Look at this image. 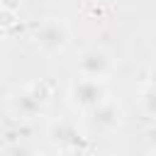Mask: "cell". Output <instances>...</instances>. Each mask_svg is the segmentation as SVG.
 <instances>
[{"instance_id":"obj_1","label":"cell","mask_w":156,"mask_h":156,"mask_svg":"<svg viewBox=\"0 0 156 156\" xmlns=\"http://www.w3.org/2000/svg\"><path fill=\"white\" fill-rule=\"evenodd\" d=\"M37 44L44 54H58L68 44V32L58 20H46L37 29Z\"/></svg>"},{"instance_id":"obj_2","label":"cell","mask_w":156,"mask_h":156,"mask_svg":"<svg viewBox=\"0 0 156 156\" xmlns=\"http://www.w3.org/2000/svg\"><path fill=\"white\" fill-rule=\"evenodd\" d=\"M71 98H73V102L78 107L90 110V107H95L98 102H102L107 98V90H105V85H102L100 78H80L78 83H73Z\"/></svg>"},{"instance_id":"obj_3","label":"cell","mask_w":156,"mask_h":156,"mask_svg":"<svg viewBox=\"0 0 156 156\" xmlns=\"http://www.w3.org/2000/svg\"><path fill=\"white\" fill-rule=\"evenodd\" d=\"M112 61L107 56V51L102 49H85L78 58V68L85 78H102L107 71H110Z\"/></svg>"},{"instance_id":"obj_4","label":"cell","mask_w":156,"mask_h":156,"mask_svg":"<svg viewBox=\"0 0 156 156\" xmlns=\"http://www.w3.org/2000/svg\"><path fill=\"white\" fill-rule=\"evenodd\" d=\"M90 110H93V124L100 127V129H115L119 124V119H122L119 117V107L115 102H110V100H102Z\"/></svg>"},{"instance_id":"obj_5","label":"cell","mask_w":156,"mask_h":156,"mask_svg":"<svg viewBox=\"0 0 156 156\" xmlns=\"http://www.w3.org/2000/svg\"><path fill=\"white\" fill-rule=\"evenodd\" d=\"M12 105H15V112H20L22 117H32V115L39 112V107H41L44 102L37 100V95H34L29 88H24V90H20V93L15 95Z\"/></svg>"},{"instance_id":"obj_6","label":"cell","mask_w":156,"mask_h":156,"mask_svg":"<svg viewBox=\"0 0 156 156\" xmlns=\"http://www.w3.org/2000/svg\"><path fill=\"white\" fill-rule=\"evenodd\" d=\"M76 136H78V132L68 119H61L58 124L51 127V139L54 141H66V139H76Z\"/></svg>"},{"instance_id":"obj_7","label":"cell","mask_w":156,"mask_h":156,"mask_svg":"<svg viewBox=\"0 0 156 156\" xmlns=\"http://www.w3.org/2000/svg\"><path fill=\"white\" fill-rule=\"evenodd\" d=\"M0 7H2V10H12V12H15V10L20 7V0H0Z\"/></svg>"}]
</instances>
